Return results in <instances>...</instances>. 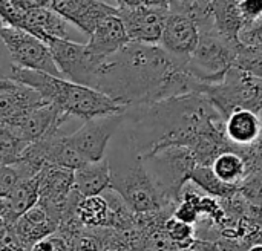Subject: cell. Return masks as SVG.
<instances>
[{"label": "cell", "instance_id": "cell-24", "mask_svg": "<svg viewBox=\"0 0 262 251\" xmlns=\"http://www.w3.org/2000/svg\"><path fill=\"white\" fill-rule=\"evenodd\" d=\"M190 182H193L200 190L206 192L210 196H218L226 199H230L239 190V187L227 186L223 181H220L212 172L210 166H196L190 176Z\"/></svg>", "mask_w": 262, "mask_h": 251}, {"label": "cell", "instance_id": "cell-27", "mask_svg": "<svg viewBox=\"0 0 262 251\" xmlns=\"http://www.w3.org/2000/svg\"><path fill=\"white\" fill-rule=\"evenodd\" d=\"M166 236L178 247H187L192 242L193 229L192 225L184 224L172 216L166 221Z\"/></svg>", "mask_w": 262, "mask_h": 251}, {"label": "cell", "instance_id": "cell-6", "mask_svg": "<svg viewBox=\"0 0 262 251\" xmlns=\"http://www.w3.org/2000/svg\"><path fill=\"white\" fill-rule=\"evenodd\" d=\"M239 48V40L226 38L216 28L200 31L198 44L186 64V71L203 84H216L235 66Z\"/></svg>", "mask_w": 262, "mask_h": 251}, {"label": "cell", "instance_id": "cell-36", "mask_svg": "<svg viewBox=\"0 0 262 251\" xmlns=\"http://www.w3.org/2000/svg\"><path fill=\"white\" fill-rule=\"evenodd\" d=\"M0 251H14V250H9V248H2Z\"/></svg>", "mask_w": 262, "mask_h": 251}, {"label": "cell", "instance_id": "cell-29", "mask_svg": "<svg viewBox=\"0 0 262 251\" xmlns=\"http://www.w3.org/2000/svg\"><path fill=\"white\" fill-rule=\"evenodd\" d=\"M31 251H74V241L55 230L52 235L34 244Z\"/></svg>", "mask_w": 262, "mask_h": 251}, {"label": "cell", "instance_id": "cell-35", "mask_svg": "<svg viewBox=\"0 0 262 251\" xmlns=\"http://www.w3.org/2000/svg\"><path fill=\"white\" fill-rule=\"evenodd\" d=\"M247 251H262V244H255V245H252Z\"/></svg>", "mask_w": 262, "mask_h": 251}, {"label": "cell", "instance_id": "cell-34", "mask_svg": "<svg viewBox=\"0 0 262 251\" xmlns=\"http://www.w3.org/2000/svg\"><path fill=\"white\" fill-rule=\"evenodd\" d=\"M118 2V6H138V5H143L141 0H117Z\"/></svg>", "mask_w": 262, "mask_h": 251}, {"label": "cell", "instance_id": "cell-1", "mask_svg": "<svg viewBox=\"0 0 262 251\" xmlns=\"http://www.w3.org/2000/svg\"><path fill=\"white\" fill-rule=\"evenodd\" d=\"M91 87L123 107H135L187 94H201L204 84L160 44L129 41L100 61Z\"/></svg>", "mask_w": 262, "mask_h": 251}, {"label": "cell", "instance_id": "cell-30", "mask_svg": "<svg viewBox=\"0 0 262 251\" xmlns=\"http://www.w3.org/2000/svg\"><path fill=\"white\" fill-rule=\"evenodd\" d=\"M21 179V173L17 166H8L0 163V198H6L12 187Z\"/></svg>", "mask_w": 262, "mask_h": 251}, {"label": "cell", "instance_id": "cell-10", "mask_svg": "<svg viewBox=\"0 0 262 251\" xmlns=\"http://www.w3.org/2000/svg\"><path fill=\"white\" fill-rule=\"evenodd\" d=\"M45 43L51 51L57 69L66 80L88 87L92 86L101 60L95 58L88 51L86 44L54 37L46 38Z\"/></svg>", "mask_w": 262, "mask_h": 251}, {"label": "cell", "instance_id": "cell-23", "mask_svg": "<svg viewBox=\"0 0 262 251\" xmlns=\"http://www.w3.org/2000/svg\"><path fill=\"white\" fill-rule=\"evenodd\" d=\"M75 216L84 229H103L107 225L109 206L103 195L81 198L75 209Z\"/></svg>", "mask_w": 262, "mask_h": 251}, {"label": "cell", "instance_id": "cell-25", "mask_svg": "<svg viewBox=\"0 0 262 251\" xmlns=\"http://www.w3.org/2000/svg\"><path fill=\"white\" fill-rule=\"evenodd\" d=\"M26 147L28 143L17 138L8 126L0 124V163L8 166L20 163Z\"/></svg>", "mask_w": 262, "mask_h": 251}, {"label": "cell", "instance_id": "cell-13", "mask_svg": "<svg viewBox=\"0 0 262 251\" xmlns=\"http://www.w3.org/2000/svg\"><path fill=\"white\" fill-rule=\"evenodd\" d=\"M200 40L198 26L186 15L178 12H169L163 34L160 38V46L181 66L186 67L189 58L192 57Z\"/></svg>", "mask_w": 262, "mask_h": 251}, {"label": "cell", "instance_id": "cell-37", "mask_svg": "<svg viewBox=\"0 0 262 251\" xmlns=\"http://www.w3.org/2000/svg\"><path fill=\"white\" fill-rule=\"evenodd\" d=\"M169 2H170V0H169Z\"/></svg>", "mask_w": 262, "mask_h": 251}, {"label": "cell", "instance_id": "cell-16", "mask_svg": "<svg viewBox=\"0 0 262 251\" xmlns=\"http://www.w3.org/2000/svg\"><path fill=\"white\" fill-rule=\"evenodd\" d=\"M129 41V35L117 11L115 14L106 15L98 21L94 32L89 35L86 48L95 58L104 60L118 52Z\"/></svg>", "mask_w": 262, "mask_h": 251}, {"label": "cell", "instance_id": "cell-3", "mask_svg": "<svg viewBox=\"0 0 262 251\" xmlns=\"http://www.w3.org/2000/svg\"><path fill=\"white\" fill-rule=\"evenodd\" d=\"M9 78L32 87L46 103L54 104L71 118L88 121L92 118L121 113L126 109L92 87L72 83L61 77H54L46 72L12 64Z\"/></svg>", "mask_w": 262, "mask_h": 251}, {"label": "cell", "instance_id": "cell-2", "mask_svg": "<svg viewBox=\"0 0 262 251\" xmlns=\"http://www.w3.org/2000/svg\"><path fill=\"white\" fill-rule=\"evenodd\" d=\"M224 121L204 94L124 109V133L141 158L175 146L190 149L201 133Z\"/></svg>", "mask_w": 262, "mask_h": 251}, {"label": "cell", "instance_id": "cell-4", "mask_svg": "<svg viewBox=\"0 0 262 251\" xmlns=\"http://www.w3.org/2000/svg\"><path fill=\"white\" fill-rule=\"evenodd\" d=\"M109 159L111 166V189L121 196L135 215L160 213L161 204L154 182L144 167L143 158L137 153L127 135Z\"/></svg>", "mask_w": 262, "mask_h": 251}, {"label": "cell", "instance_id": "cell-26", "mask_svg": "<svg viewBox=\"0 0 262 251\" xmlns=\"http://www.w3.org/2000/svg\"><path fill=\"white\" fill-rule=\"evenodd\" d=\"M235 67H239L258 78H262V51H256L241 44Z\"/></svg>", "mask_w": 262, "mask_h": 251}, {"label": "cell", "instance_id": "cell-14", "mask_svg": "<svg viewBox=\"0 0 262 251\" xmlns=\"http://www.w3.org/2000/svg\"><path fill=\"white\" fill-rule=\"evenodd\" d=\"M51 8L66 21L74 23L88 37L106 15L115 14L117 8L100 0H49Z\"/></svg>", "mask_w": 262, "mask_h": 251}, {"label": "cell", "instance_id": "cell-17", "mask_svg": "<svg viewBox=\"0 0 262 251\" xmlns=\"http://www.w3.org/2000/svg\"><path fill=\"white\" fill-rule=\"evenodd\" d=\"M21 29L35 35L41 41H45L49 37L71 40L68 21L51 6L26 11Z\"/></svg>", "mask_w": 262, "mask_h": 251}, {"label": "cell", "instance_id": "cell-19", "mask_svg": "<svg viewBox=\"0 0 262 251\" xmlns=\"http://www.w3.org/2000/svg\"><path fill=\"white\" fill-rule=\"evenodd\" d=\"M107 189H111V166L107 158L98 163H86L74 170V190L81 198L98 196Z\"/></svg>", "mask_w": 262, "mask_h": 251}, {"label": "cell", "instance_id": "cell-12", "mask_svg": "<svg viewBox=\"0 0 262 251\" xmlns=\"http://www.w3.org/2000/svg\"><path fill=\"white\" fill-rule=\"evenodd\" d=\"M54 104H43L34 110H29L23 115H18L5 123L12 133L21 141L31 144L46 135H52L61 130V126L69 120Z\"/></svg>", "mask_w": 262, "mask_h": 251}, {"label": "cell", "instance_id": "cell-31", "mask_svg": "<svg viewBox=\"0 0 262 251\" xmlns=\"http://www.w3.org/2000/svg\"><path fill=\"white\" fill-rule=\"evenodd\" d=\"M238 5L246 23H250L262 15V0H239Z\"/></svg>", "mask_w": 262, "mask_h": 251}, {"label": "cell", "instance_id": "cell-5", "mask_svg": "<svg viewBox=\"0 0 262 251\" xmlns=\"http://www.w3.org/2000/svg\"><path fill=\"white\" fill-rule=\"evenodd\" d=\"M143 163L158 193L161 210L177 207L184 186L198 166L192 150L181 146L167 147L144 156Z\"/></svg>", "mask_w": 262, "mask_h": 251}, {"label": "cell", "instance_id": "cell-18", "mask_svg": "<svg viewBox=\"0 0 262 251\" xmlns=\"http://www.w3.org/2000/svg\"><path fill=\"white\" fill-rule=\"evenodd\" d=\"M262 126L256 112L249 109L233 110L224 121V136L230 146H252L261 135Z\"/></svg>", "mask_w": 262, "mask_h": 251}, {"label": "cell", "instance_id": "cell-8", "mask_svg": "<svg viewBox=\"0 0 262 251\" xmlns=\"http://www.w3.org/2000/svg\"><path fill=\"white\" fill-rule=\"evenodd\" d=\"M0 38L3 40L15 66L61 77L52 60L48 44L35 35L0 23Z\"/></svg>", "mask_w": 262, "mask_h": 251}, {"label": "cell", "instance_id": "cell-28", "mask_svg": "<svg viewBox=\"0 0 262 251\" xmlns=\"http://www.w3.org/2000/svg\"><path fill=\"white\" fill-rule=\"evenodd\" d=\"M238 40L241 44L247 48L262 51V15L259 18L244 25V28L238 35Z\"/></svg>", "mask_w": 262, "mask_h": 251}, {"label": "cell", "instance_id": "cell-33", "mask_svg": "<svg viewBox=\"0 0 262 251\" xmlns=\"http://www.w3.org/2000/svg\"><path fill=\"white\" fill-rule=\"evenodd\" d=\"M147 6H169V0H141Z\"/></svg>", "mask_w": 262, "mask_h": 251}, {"label": "cell", "instance_id": "cell-20", "mask_svg": "<svg viewBox=\"0 0 262 251\" xmlns=\"http://www.w3.org/2000/svg\"><path fill=\"white\" fill-rule=\"evenodd\" d=\"M215 28L226 38L238 41V35L246 25L238 0H213Z\"/></svg>", "mask_w": 262, "mask_h": 251}, {"label": "cell", "instance_id": "cell-21", "mask_svg": "<svg viewBox=\"0 0 262 251\" xmlns=\"http://www.w3.org/2000/svg\"><path fill=\"white\" fill-rule=\"evenodd\" d=\"M210 169L220 181L233 187H241L247 176L246 159L235 150H227L218 155Z\"/></svg>", "mask_w": 262, "mask_h": 251}, {"label": "cell", "instance_id": "cell-15", "mask_svg": "<svg viewBox=\"0 0 262 251\" xmlns=\"http://www.w3.org/2000/svg\"><path fill=\"white\" fill-rule=\"evenodd\" d=\"M43 104L49 103H46L32 87L14 81L9 77L0 78V124Z\"/></svg>", "mask_w": 262, "mask_h": 251}, {"label": "cell", "instance_id": "cell-11", "mask_svg": "<svg viewBox=\"0 0 262 251\" xmlns=\"http://www.w3.org/2000/svg\"><path fill=\"white\" fill-rule=\"evenodd\" d=\"M130 41L144 44H158L166 18L170 12L169 6H117Z\"/></svg>", "mask_w": 262, "mask_h": 251}, {"label": "cell", "instance_id": "cell-38", "mask_svg": "<svg viewBox=\"0 0 262 251\" xmlns=\"http://www.w3.org/2000/svg\"><path fill=\"white\" fill-rule=\"evenodd\" d=\"M238 2H239V0H238Z\"/></svg>", "mask_w": 262, "mask_h": 251}, {"label": "cell", "instance_id": "cell-9", "mask_svg": "<svg viewBox=\"0 0 262 251\" xmlns=\"http://www.w3.org/2000/svg\"><path fill=\"white\" fill-rule=\"evenodd\" d=\"M123 121L124 112L88 120L78 130L66 135V141L84 163H98L106 158L107 146Z\"/></svg>", "mask_w": 262, "mask_h": 251}, {"label": "cell", "instance_id": "cell-32", "mask_svg": "<svg viewBox=\"0 0 262 251\" xmlns=\"http://www.w3.org/2000/svg\"><path fill=\"white\" fill-rule=\"evenodd\" d=\"M11 3H14L15 6H18L23 11H29V9H35V8H48L51 6L49 0H9Z\"/></svg>", "mask_w": 262, "mask_h": 251}, {"label": "cell", "instance_id": "cell-7", "mask_svg": "<svg viewBox=\"0 0 262 251\" xmlns=\"http://www.w3.org/2000/svg\"><path fill=\"white\" fill-rule=\"evenodd\" d=\"M226 120L236 109L256 112L262 104V78L239 67H230L216 84H204L203 92Z\"/></svg>", "mask_w": 262, "mask_h": 251}, {"label": "cell", "instance_id": "cell-22", "mask_svg": "<svg viewBox=\"0 0 262 251\" xmlns=\"http://www.w3.org/2000/svg\"><path fill=\"white\" fill-rule=\"evenodd\" d=\"M11 212L12 224L25 212L32 209L38 202V179L37 175L32 178H21L6 196Z\"/></svg>", "mask_w": 262, "mask_h": 251}]
</instances>
